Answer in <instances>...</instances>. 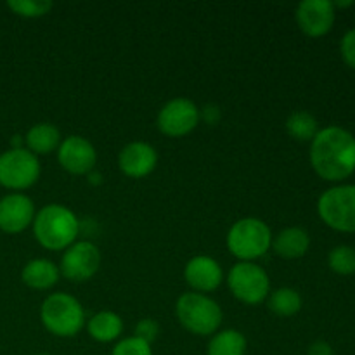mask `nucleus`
Here are the masks:
<instances>
[{
	"mask_svg": "<svg viewBox=\"0 0 355 355\" xmlns=\"http://www.w3.org/2000/svg\"><path fill=\"white\" fill-rule=\"evenodd\" d=\"M175 314L180 324L198 336L214 335L222 324L220 305L196 291L180 295L175 305Z\"/></svg>",
	"mask_w": 355,
	"mask_h": 355,
	"instance_id": "20e7f679",
	"label": "nucleus"
},
{
	"mask_svg": "<svg viewBox=\"0 0 355 355\" xmlns=\"http://www.w3.org/2000/svg\"><path fill=\"white\" fill-rule=\"evenodd\" d=\"M24 144L35 156L51 155L61 146V132L52 123H37L28 130Z\"/></svg>",
	"mask_w": 355,
	"mask_h": 355,
	"instance_id": "a211bd4d",
	"label": "nucleus"
},
{
	"mask_svg": "<svg viewBox=\"0 0 355 355\" xmlns=\"http://www.w3.org/2000/svg\"><path fill=\"white\" fill-rule=\"evenodd\" d=\"M42 166L38 156L26 148L7 149L0 155V186L19 193L30 189L40 179Z\"/></svg>",
	"mask_w": 355,
	"mask_h": 355,
	"instance_id": "0eeeda50",
	"label": "nucleus"
},
{
	"mask_svg": "<svg viewBox=\"0 0 355 355\" xmlns=\"http://www.w3.org/2000/svg\"><path fill=\"white\" fill-rule=\"evenodd\" d=\"M58 162L73 175H89L96 170L97 151L92 142L80 135H69L58 149Z\"/></svg>",
	"mask_w": 355,
	"mask_h": 355,
	"instance_id": "9b49d317",
	"label": "nucleus"
},
{
	"mask_svg": "<svg viewBox=\"0 0 355 355\" xmlns=\"http://www.w3.org/2000/svg\"><path fill=\"white\" fill-rule=\"evenodd\" d=\"M200 118L201 113L193 101L186 97H175L159 110L156 125L158 130L168 137H184L198 127Z\"/></svg>",
	"mask_w": 355,
	"mask_h": 355,
	"instance_id": "1a4fd4ad",
	"label": "nucleus"
},
{
	"mask_svg": "<svg viewBox=\"0 0 355 355\" xmlns=\"http://www.w3.org/2000/svg\"><path fill=\"white\" fill-rule=\"evenodd\" d=\"M31 225L35 239L51 252L69 248L80 232L78 217L68 207L58 203L40 208Z\"/></svg>",
	"mask_w": 355,
	"mask_h": 355,
	"instance_id": "f03ea898",
	"label": "nucleus"
},
{
	"mask_svg": "<svg viewBox=\"0 0 355 355\" xmlns=\"http://www.w3.org/2000/svg\"><path fill=\"white\" fill-rule=\"evenodd\" d=\"M311 246V236L302 227H286L272 239L274 252L288 260L304 257Z\"/></svg>",
	"mask_w": 355,
	"mask_h": 355,
	"instance_id": "f3484780",
	"label": "nucleus"
},
{
	"mask_svg": "<svg viewBox=\"0 0 355 355\" xmlns=\"http://www.w3.org/2000/svg\"><path fill=\"white\" fill-rule=\"evenodd\" d=\"M267 307L279 318H291L302 309V297L293 288H279L267 300Z\"/></svg>",
	"mask_w": 355,
	"mask_h": 355,
	"instance_id": "412c9836",
	"label": "nucleus"
},
{
	"mask_svg": "<svg viewBox=\"0 0 355 355\" xmlns=\"http://www.w3.org/2000/svg\"><path fill=\"white\" fill-rule=\"evenodd\" d=\"M111 355H153V349L149 343L142 342L137 336H128L113 347Z\"/></svg>",
	"mask_w": 355,
	"mask_h": 355,
	"instance_id": "393cba45",
	"label": "nucleus"
},
{
	"mask_svg": "<svg viewBox=\"0 0 355 355\" xmlns=\"http://www.w3.org/2000/svg\"><path fill=\"white\" fill-rule=\"evenodd\" d=\"M286 132L298 142H312L318 135L319 123L307 111H295L286 120Z\"/></svg>",
	"mask_w": 355,
	"mask_h": 355,
	"instance_id": "4be33fe9",
	"label": "nucleus"
},
{
	"mask_svg": "<svg viewBox=\"0 0 355 355\" xmlns=\"http://www.w3.org/2000/svg\"><path fill=\"white\" fill-rule=\"evenodd\" d=\"M7 7L21 17H42L52 9L49 0H10Z\"/></svg>",
	"mask_w": 355,
	"mask_h": 355,
	"instance_id": "b1692460",
	"label": "nucleus"
},
{
	"mask_svg": "<svg viewBox=\"0 0 355 355\" xmlns=\"http://www.w3.org/2000/svg\"><path fill=\"white\" fill-rule=\"evenodd\" d=\"M158 333H159V324L155 321V319H142V321H139L137 326H135L134 336H137V338H141L142 342L151 345V343L158 338Z\"/></svg>",
	"mask_w": 355,
	"mask_h": 355,
	"instance_id": "a878e982",
	"label": "nucleus"
},
{
	"mask_svg": "<svg viewBox=\"0 0 355 355\" xmlns=\"http://www.w3.org/2000/svg\"><path fill=\"white\" fill-rule=\"evenodd\" d=\"M35 205L26 194L10 193L0 200V231L19 234L33 224Z\"/></svg>",
	"mask_w": 355,
	"mask_h": 355,
	"instance_id": "ddd939ff",
	"label": "nucleus"
},
{
	"mask_svg": "<svg viewBox=\"0 0 355 355\" xmlns=\"http://www.w3.org/2000/svg\"><path fill=\"white\" fill-rule=\"evenodd\" d=\"M38 355H51V354H38Z\"/></svg>",
	"mask_w": 355,
	"mask_h": 355,
	"instance_id": "7c9ffc66",
	"label": "nucleus"
},
{
	"mask_svg": "<svg viewBox=\"0 0 355 355\" xmlns=\"http://www.w3.org/2000/svg\"><path fill=\"white\" fill-rule=\"evenodd\" d=\"M311 165L321 179L338 182L355 172V137L342 127H326L311 142Z\"/></svg>",
	"mask_w": 355,
	"mask_h": 355,
	"instance_id": "f257e3e1",
	"label": "nucleus"
},
{
	"mask_svg": "<svg viewBox=\"0 0 355 355\" xmlns=\"http://www.w3.org/2000/svg\"><path fill=\"white\" fill-rule=\"evenodd\" d=\"M227 248L241 262H253L272 248V232L260 218H241L229 229Z\"/></svg>",
	"mask_w": 355,
	"mask_h": 355,
	"instance_id": "39448f33",
	"label": "nucleus"
},
{
	"mask_svg": "<svg viewBox=\"0 0 355 355\" xmlns=\"http://www.w3.org/2000/svg\"><path fill=\"white\" fill-rule=\"evenodd\" d=\"M99 266L101 253L97 246L90 241H78L73 243L62 253L59 272L73 283H83L94 277V274L99 270Z\"/></svg>",
	"mask_w": 355,
	"mask_h": 355,
	"instance_id": "9d476101",
	"label": "nucleus"
},
{
	"mask_svg": "<svg viewBox=\"0 0 355 355\" xmlns=\"http://www.w3.org/2000/svg\"><path fill=\"white\" fill-rule=\"evenodd\" d=\"M329 269L340 276H352L355 274V248L340 245L333 248L328 255Z\"/></svg>",
	"mask_w": 355,
	"mask_h": 355,
	"instance_id": "5701e85b",
	"label": "nucleus"
},
{
	"mask_svg": "<svg viewBox=\"0 0 355 355\" xmlns=\"http://www.w3.org/2000/svg\"><path fill=\"white\" fill-rule=\"evenodd\" d=\"M87 331H89L90 338H94L96 342L110 343L121 335V331H123V321H121V318L116 312H97L87 322Z\"/></svg>",
	"mask_w": 355,
	"mask_h": 355,
	"instance_id": "6ab92c4d",
	"label": "nucleus"
},
{
	"mask_svg": "<svg viewBox=\"0 0 355 355\" xmlns=\"http://www.w3.org/2000/svg\"><path fill=\"white\" fill-rule=\"evenodd\" d=\"M340 52H342L343 61L355 69V28L343 35L342 42H340Z\"/></svg>",
	"mask_w": 355,
	"mask_h": 355,
	"instance_id": "bb28decb",
	"label": "nucleus"
},
{
	"mask_svg": "<svg viewBox=\"0 0 355 355\" xmlns=\"http://www.w3.org/2000/svg\"><path fill=\"white\" fill-rule=\"evenodd\" d=\"M59 267L47 259H33L21 270V279L31 290H49L59 281Z\"/></svg>",
	"mask_w": 355,
	"mask_h": 355,
	"instance_id": "dca6fc26",
	"label": "nucleus"
},
{
	"mask_svg": "<svg viewBox=\"0 0 355 355\" xmlns=\"http://www.w3.org/2000/svg\"><path fill=\"white\" fill-rule=\"evenodd\" d=\"M335 6L329 0H304L295 10L298 28L312 38L329 33L335 23Z\"/></svg>",
	"mask_w": 355,
	"mask_h": 355,
	"instance_id": "f8f14e48",
	"label": "nucleus"
},
{
	"mask_svg": "<svg viewBox=\"0 0 355 355\" xmlns=\"http://www.w3.org/2000/svg\"><path fill=\"white\" fill-rule=\"evenodd\" d=\"M318 211L328 227L340 232H355L354 184H343L324 191L318 201Z\"/></svg>",
	"mask_w": 355,
	"mask_h": 355,
	"instance_id": "423d86ee",
	"label": "nucleus"
},
{
	"mask_svg": "<svg viewBox=\"0 0 355 355\" xmlns=\"http://www.w3.org/2000/svg\"><path fill=\"white\" fill-rule=\"evenodd\" d=\"M231 293L246 305H259L269 297L270 281L266 270L253 262H238L227 276Z\"/></svg>",
	"mask_w": 355,
	"mask_h": 355,
	"instance_id": "6e6552de",
	"label": "nucleus"
},
{
	"mask_svg": "<svg viewBox=\"0 0 355 355\" xmlns=\"http://www.w3.org/2000/svg\"><path fill=\"white\" fill-rule=\"evenodd\" d=\"M184 279L196 293L217 290L224 281V272L218 262L211 257L198 255L191 259L184 267Z\"/></svg>",
	"mask_w": 355,
	"mask_h": 355,
	"instance_id": "2eb2a0df",
	"label": "nucleus"
},
{
	"mask_svg": "<svg viewBox=\"0 0 355 355\" xmlns=\"http://www.w3.org/2000/svg\"><path fill=\"white\" fill-rule=\"evenodd\" d=\"M40 319L44 328L59 338H71L85 324V311L75 297L52 293L42 302Z\"/></svg>",
	"mask_w": 355,
	"mask_h": 355,
	"instance_id": "7ed1b4c3",
	"label": "nucleus"
},
{
	"mask_svg": "<svg viewBox=\"0 0 355 355\" xmlns=\"http://www.w3.org/2000/svg\"><path fill=\"white\" fill-rule=\"evenodd\" d=\"M203 118L205 121L210 125H214L215 121L220 120V110H218V106H215V104H208V106H205Z\"/></svg>",
	"mask_w": 355,
	"mask_h": 355,
	"instance_id": "c85d7f7f",
	"label": "nucleus"
},
{
	"mask_svg": "<svg viewBox=\"0 0 355 355\" xmlns=\"http://www.w3.org/2000/svg\"><path fill=\"white\" fill-rule=\"evenodd\" d=\"M307 355H335V350H333V347L329 345L328 342H324V340H318V342H314L311 347H309Z\"/></svg>",
	"mask_w": 355,
	"mask_h": 355,
	"instance_id": "cd10ccee",
	"label": "nucleus"
},
{
	"mask_svg": "<svg viewBox=\"0 0 355 355\" xmlns=\"http://www.w3.org/2000/svg\"><path fill=\"white\" fill-rule=\"evenodd\" d=\"M158 153L148 142L135 141L125 146L118 155V166L132 179H142L156 168Z\"/></svg>",
	"mask_w": 355,
	"mask_h": 355,
	"instance_id": "4468645a",
	"label": "nucleus"
},
{
	"mask_svg": "<svg viewBox=\"0 0 355 355\" xmlns=\"http://www.w3.org/2000/svg\"><path fill=\"white\" fill-rule=\"evenodd\" d=\"M101 180H103V177H101V173H97L96 170H92V172L89 173V182L90 184H101Z\"/></svg>",
	"mask_w": 355,
	"mask_h": 355,
	"instance_id": "c756f323",
	"label": "nucleus"
},
{
	"mask_svg": "<svg viewBox=\"0 0 355 355\" xmlns=\"http://www.w3.org/2000/svg\"><path fill=\"white\" fill-rule=\"evenodd\" d=\"M246 338L238 329H225L217 333L208 343V355H245Z\"/></svg>",
	"mask_w": 355,
	"mask_h": 355,
	"instance_id": "aec40b11",
	"label": "nucleus"
}]
</instances>
